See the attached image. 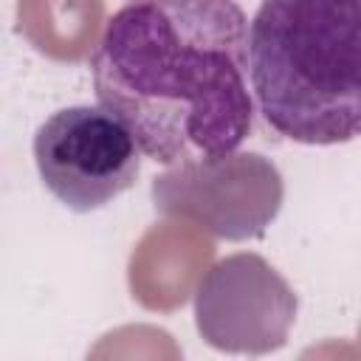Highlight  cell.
I'll use <instances>...</instances> for the list:
<instances>
[{
    "instance_id": "3",
    "label": "cell",
    "mask_w": 361,
    "mask_h": 361,
    "mask_svg": "<svg viewBox=\"0 0 361 361\" xmlns=\"http://www.w3.org/2000/svg\"><path fill=\"white\" fill-rule=\"evenodd\" d=\"M141 149L104 107L73 104L51 113L34 135L42 186L71 212H96L124 195L141 172Z\"/></svg>"
},
{
    "instance_id": "1",
    "label": "cell",
    "mask_w": 361,
    "mask_h": 361,
    "mask_svg": "<svg viewBox=\"0 0 361 361\" xmlns=\"http://www.w3.org/2000/svg\"><path fill=\"white\" fill-rule=\"evenodd\" d=\"M248 25L234 0H127L90 56L99 107L155 164L234 152L254 124Z\"/></svg>"
},
{
    "instance_id": "2",
    "label": "cell",
    "mask_w": 361,
    "mask_h": 361,
    "mask_svg": "<svg viewBox=\"0 0 361 361\" xmlns=\"http://www.w3.org/2000/svg\"><path fill=\"white\" fill-rule=\"evenodd\" d=\"M251 93L296 144L361 135V0H262L248 25Z\"/></svg>"
},
{
    "instance_id": "5",
    "label": "cell",
    "mask_w": 361,
    "mask_h": 361,
    "mask_svg": "<svg viewBox=\"0 0 361 361\" xmlns=\"http://www.w3.org/2000/svg\"><path fill=\"white\" fill-rule=\"evenodd\" d=\"M296 293L259 254L214 262L195 290V324L220 353L262 355L279 350L296 322Z\"/></svg>"
},
{
    "instance_id": "4",
    "label": "cell",
    "mask_w": 361,
    "mask_h": 361,
    "mask_svg": "<svg viewBox=\"0 0 361 361\" xmlns=\"http://www.w3.org/2000/svg\"><path fill=\"white\" fill-rule=\"evenodd\" d=\"M161 214L186 217L217 237H259L282 206L279 169L259 152H226L169 166L152 183Z\"/></svg>"
}]
</instances>
